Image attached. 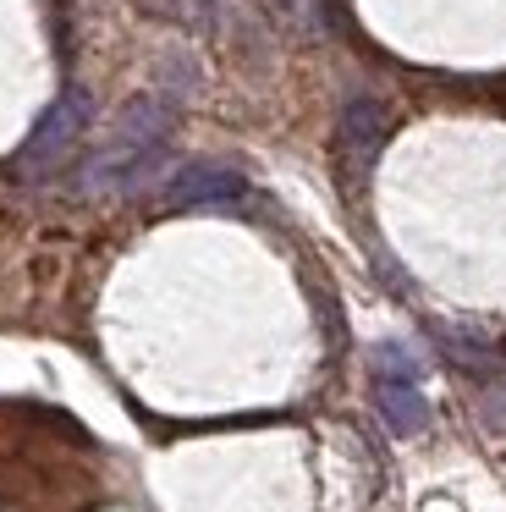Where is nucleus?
Listing matches in <instances>:
<instances>
[{
    "label": "nucleus",
    "instance_id": "obj_4",
    "mask_svg": "<svg viewBox=\"0 0 506 512\" xmlns=\"http://www.w3.org/2000/svg\"><path fill=\"white\" fill-rule=\"evenodd\" d=\"M380 127H385L380 105H374V100H352L347 116H341V149H347V155L358 149V160H369L374 144H380Z\"/></svg>",
    "mask_w": 506,
    "mask_h": 512
},
{
    "label": "nucleus",
    "instance_id": "obj_2",
    "mask_svg": "<svg viewBox=\"0 0 506 512\" xmlns=\"http://www.w3.org/2000/svg\"><path fill=\"white\" fill-rule=\"evenodd\" d=\"M242 177L226 166H193L182 177H171V204H220V199H237Z\"/></svg>",
    "mask_w": 506,
    "mask_h": 512
},
{
    "label": "nucleus",
    "instance_id": "obj_3",
    "mask_svg": "<svg viewBox=\"0 0 506 512\" xmlns=\"http://www.w3.org/2000/svg\"><path fill=\"white\" fill-rule=\"evenodd\" d=\"M380 419L391 424L396 435H418L429 424V408L418 397V386H402V380H380Z\"/></svg>",
    "mask_w": 506,
    "mask_h": 512
},
{
    "label": "nucleus",
    "instance_id": "obj_1",
    "mask_svg": "<svg viewBox=\"0 0 506 512\" xmlns=\"http://www.w3.org/2000/svg\"><path fill=\"white\" fill-rule=\"evenodd\" d=\"M83 122H88L83 94H66V100H61V105H50V111H44V122L33 127V138L22 144L17 166H22V171H55V166H61V155L77 144Z\"/></svg>",
    "mask_w": 506,
    "mask_h": 512
}]
</instances>
